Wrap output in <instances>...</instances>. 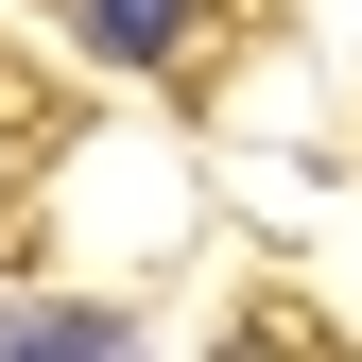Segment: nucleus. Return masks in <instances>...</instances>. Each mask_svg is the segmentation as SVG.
Returning a JSON list of instances; mask_svg holds the SVG:
<instances>
[{
  "label": "nucleus",
  "mask_w": 362,
  "mask_h": 362,
  "mask_svg": "<svg viewBox=\"0 0 362 362\" xmlns=\"http://www.w3.org/2000/svg\"><path fill=\"white\" fill-rule=\"evenodd\" d=\"M52 18L86 35L104 69H190V35H207V0H52Z\"/></svg>",
  "instance_id": "nucleus-1"
},
{
  "label": "nucleus",
  "mask_w": 362,
  "mask_h": 362,
  "mask_svg": "<svg viewBox=\"0 0 362 362\" xmlns=\"http://www.w3.org/2000/svg\"><path fill=\"white\" fill-rule=\"evenodd\" d=\"M0 345H18V362H104V345H121V310H86V293H35V310H0Z\"/></svg>",
  "instance_id": "nucleus-2"
},
{
  "label": "nucleus",
  "mask_w": 362,
  "mask_h": 362,
  "mask_svg": "<svg viewBox=\"0 0 362 362\" xmlns=\"http://www.w3.org/2000/svg\"><path fill=\"white\" fill-rule=\"evenodd\" d=\"M0 224H18V139H0Z\"/></svg>",
  "instance_id": "nucleus-3"
}]
</instances>
